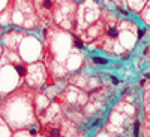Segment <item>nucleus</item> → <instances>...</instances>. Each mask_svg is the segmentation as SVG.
<instances>
[{"mask_svg":"<svg viewBox=\"0 0 150 137\" xmlns=\"http://www.w3.org/2000/svg\"><path fill=\"white\" fill-rule=\"evenodd\" d=\"M59 0H35V9L44 21L54 20V12Z\"/></svg>","mask_w":150,"mask_h":137,"instance_id":"7ed1b4c3","label":"nucleus"},{"mask_svg":"<svg viewBox=\"0 0 150 137\" xmlns=\"http://www.w3.org/2000/svg\"><path fill=\"white\" fill-rule=\"evenodd\" d=\"M135 2H138V0H129V5H131L132 8H135Z\"/></svg>","mask_w":150,"mask_h":137,"instance_id":"0eeeda50","label":"nucleus"},{"mask_svg":"<svg viewBox=\"0 0 150 137\" xmlns=\"http://www.w3.org/2000/svg\"><path fill=\"white\" fill-rule=\"evenodd\" d=\"M69 131H71V125L65 119H56V121L53 119L41 128V133L47 137H68Z\"/></svg>","mask_w":150,"mask_h":137,"instance_id":"f03ea898","label":"nucleus"},{"mask_svg":"<svg viewBox=\"0 0 150 137\" xmlns=\"http://www.w3.org/2000/svg\"><path fill=\"white\" fill-rule=\"evenodd\" d=\"M119 24L120 23L116 20V17H112L110 14L104 15V18L101 21V32L98 35V45L102 50L111 51L112 47L116 45V42L119 39V33H120Z\"/></svg>","mask_w":150,"mask_h":137,"instance_id":"f257e3e1","label":"nucleus"},{"mask_svg":"<svg viewBox=\"0 0 150 137\" xmlns=\"http://www.w3.org/2000/svg\"><path fill=\"white\" fill-rule=\"evenodd\" d=\"M93 60H95V64H99V65H105L107 64V60L105 59H101V57H95Z\"/></svg>","mask_w":150,"mask_h":137,"instance_id":"39448f33","label":"nucleus"},{"mask_svg":"<svg viewBox=\"0 0 150 137\" xmlns=\"http://www.w3.org/2000/svg\"><path fill=\"white\" fill-rule=\"evenodd\" d=\"M12 2H14V0H11V3H12Z\"/></svg>","mask_w":150,"mask_h":137,"instance_id":"6e6552de","label":"nucleus"},{"mask_svg":"<svg viewBox=\"0 0 150 137\" xmlns=\"http://www.w3.org/2000/svg\"><path fill=\"white\" fill-rule=\"evenodd\" d=\"M138 128H140V123L137 122V123H135V128H134V131H135L134 134H135V136H138Z\"/></svg>","mask_w":150,"mask_h":137,"instance_id":"423d86ee","label":"nucleus"},{"mask_svg":"<svg viewBox=\"0 0 150 137\" xmlns=\"http://www.w3.org/2000/svg\"><path fill=\"white\" fill-rule=\"evenodd\" d=\"M11 64H12V66L15 68V71L20 74V77L21 78H24L27 76V72H29V68H27V65L26 64H23V60H20L18 59V62H15V60H9Z\"/></svg>","mask_w":150,"mask_h":137,"instance_id":"20e7f679","label":"nucleus"}]
</instances>
